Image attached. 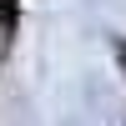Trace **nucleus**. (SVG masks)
<instances>
[{
	"label": "nucleus",
	"instance_id": "nucleus-1",
	"mask_svg": "<svg viewBox=\"0 0 126 126\" xmlns=\"http://www.w3.org/2000/svg\"><path fill=\"white\" fill-rule=\"evenodd\" d=\"M10 30H15V0H0V50L10 46Z\"/></svg>",
	"mask_w": 126,
	"mask_h": 126
},
{
	"label": "nucleus",
	"instance_id": "nucleus-2",
	"mask_svg": "<svg viewBox=\"0 0 126 126\" xmlns=\"http://www.w3.org/2000/svg\"><path fill=\"white\" fill-rule=\"evenodd\" d=\"M121 71H126V40H121Z\"/></svg>",
	"mask_w": 126,
	"mask_h": 126
}]
</instances>
